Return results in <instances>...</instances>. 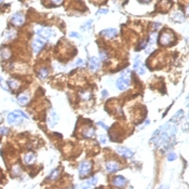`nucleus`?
<instances>
[{"label": "nucleus", "instance_id": "nucleus-37", "mask_svg": "<svg viewBox=\"0 0 189 189\" xmlns=\"http://www.w3.org/2000/svg\"><path fill=\"white\" fill-rule=\"evenodd\" d=\"M97 124H98V125H100V127H102L103 129H106V130H108V127H107V125H106V124L102 123V122H97Z\"/></svg>", "mask_w": 189, "mask_h": 189}, {"label": "nucleus", "instance_id": "nucleus-18", "mask_svg": "<svg viewBox=\"0 0 189 189\" xmlns=\"http://www.w3.org/2000/svg\"><path fill=\"white\" fill-rule=\"evenodd\" d=\"M35 154H32V152H28V154H26L24 157H23V161H24V163H26V164H30V163H32V162L35 161Z\"/></svg>", "mask_w": 189, "mask_h": 189}, {"label": "nucleus", "instance_id": "nucleus-25", "mask_svg": "<svg viewBox=\"0 0 189 189\" xmlns=\"http://www.w3.org/2000/svg\"><path fill=\"white\" fill-rule=\"evenodd\" d=\"M92 24H93V21L92 20H90L89 22H86V24L82 26V29L83 30H86V29H91V26H92Z\"/></svg>", "mask_w": 189, "mask_h": 189}, {"label": "nucleus", "instance_id": "nucleus-42", "mask_svg": "<svg viewBox=\"0 0 189 189\" xmlns=\"http://www.w3.org/2000/svg\"><path fill=\"white\" fill-rule=\"evenodd\" d=\"M2 1H3V0H0V2H2Z\"/></svg>", "mask_w": 189, "mask_h": 189}, {"label": "nucleus", "instance_id": "nucleus-22", "mask_svg": "<svg viewBox=\"0 0 189 189\" xmlns=\"http://www.w3.org/2000/svg\"><path fill=\"white\" fill-rule=\"evenodd\" d=\"M10 50H8V49H3V50H1V56L3 57V58H9L10 57Z\"/></svg>", "mask_w": 189, "mask_h": 189}, {"label": "nucleus", "instance_id": "nucleus-40", "mask_svg": "<svg viewBox=\"0 0 189 189\" xmlns=\"http://www.w3.org/2000/svg\"><path fill=\"white\" fill-rule=\"evenodd\" d=\"M140 1H142V2H146V3H147V2H150L151 0H140Z\"/></svg>", "mask_w": 189, "mask_h": 189}, {"label": "nucleus", "instance_id": "nucleus-36", "mask_svg": "<svg viewBox=\"0 0 189 189\" xmlns=\"http://www.w3.org/2000/svg\"><path fill=\"white\" fill-rule=\"evenodd\" d=\"M0 83L2 84V88L5 90V91H8V88L5 86V84H4V82H3V79H2V78H0Z\"/></svg>", "mask_w": 189, "mask_h": 189}, {"label": "nucleus", "instance_id": "nucleus-28", "mask_svg": "<svg viewBox=\"0 0 189 189\" xmlns=\"http://www.w3.org/2000/svg\"><path fill=\"white\" fill-rule=\"evenodd\" d=\"M108 9L107 8H100V10L97 11V14H107Z\"/></svg>", "mask_w": 189, "mask_h": 189}, {"label": "nucleus", "instance_id": "nucleus-33", "mask_svg": "<svg viewBox=\"0 0 189 189\" xmlns=\"http://www.w3.org/2000/svg\"><path fill=\"white\" fill-rule=\"evenodd\" d=\"M136 70H137L138 75H144V74H145V68H144L143 66H140Z\"/></svg>", "mask_w": 189, "mask_h": 189}, {"label": "nucleus", "instance_id": "nucleus-1", "mask_svg": "<svg viewBox=\"0 0 189 189\" xmlns=\"http://www.w3.org/2000/svg\"><path fill=\"white\" fill-rule=\"evenodd\" d=\"M176 37L174 32H172L171 29H163L161 32V34L159 35V38H158V42L159 44L163 46H172L173 43L175 42Z\"/></svg>", "mask_w": 189, "mask_h": 189}, {"label": "nucleus", "instance_id": "nucleus-9", "mask_svg": "<svg viewBox=\"0 0 189 189\" xmlns=\"http://www.w3.org/2000/svg\"><path fill=\"white\" fill-rule=\"evenodd\" d=\"M11 22H12V24L14 26H22L25 23V17L22 13H15L12 16Z\"/></svg>", "mask_w": 189, "mask_h": 189}, {"label": "nucleus", "instance_id": "nucleus-29", "mask_svg": "<svg viewBox=\"0 0 189 189\" xmlns=\"http://www.w3.org/2000/svg\"><path fill=\"white\" fill-rule=\"evenodd\" d=\"M9 133V129H7V128H0V134L1 135H7Z\"/></svg>", "mask_w": 189, "mask_h": 189}, {"label": "nucleus", "instance_id": "nucleus-4", "mask_svg": "<svg viewBox=\"0 0 189 189\" xmlns=\"http://www.w3.org/2000/svg\"><path fill=\"white\" fill-rule=\"evenodd\" d=\"M92 170V165H91V162L89 161H83L81 162L80 165H79V174L80 176H86L88 174H90Z\"/></svg>", "mask_w": 189, "mask_h": 189}, {"label": "nucleus", "instance_id": "nucleus-20", "mask_svg": "<svg viewBox=\"0 0 189 189\" xmlns=\"http://www.w3.org/2000/svg\"><path fill=\"white\" fill-rule=\"evenodd\" d=\"M8 84L11 89H13V90L19 89V86H20V82L17 80H15V79H10V80L8 81Z\"/></svg>", "mask_w": 189, "mask_h": 189}, {"label": "nucleus", "instance_id": "nucleus-39", "mask_svg": "<svg viewBox=\"0 0 189 189\" xmlns=\"http://www.w3.org/2000/svg\"><path fill=\"white\" fill-rule=\"evenodd\" d=\"M185 11H186V14H187V16H189V4L186 7V9H185Z\"/></svg>", "mask_w": 189, "mask_h": 189}, {"label": "nucleus", "instance_id": "nucleus-3", "mask_svg": "<svg viewBox=\"0 0 189 189\" xmlns=\"http://www.w3.org/2000/svg\"><path fill=\"white\" fill-rule=\"evenodd\" d=\"M130 82H131L130 78L127 76V74L123 73L121 74V77L117 80V88L119 90H121V91H124L130 86Z\"/></svg>", "mask_w": 189, "mask_h": 189}, {"label": "nucleus", "instance_id": "nucleus-17", "mask_svg": "<svg viewBox=\"0 0 189 189\" xmlns=\"http://www.w3.org/2000/svg\"><path fill=\"white\" fill-rule=\"evenodd\" d=\"M94 129L93 128H86V129L82 131V137L83 138H90L94 135Z\"/></svg>", "mask_w": 189, "mask_h": 189}, {"label": "nucleus", "instance_id": "nucleus-24", "mask_svg": "<svg viewBox=\"0 0 189 189\" xmlns=\"http://www.w3.org/2000/svg\"><path fill=\"white\" fill-rule=\"evenodd\" d=\"M166 159L169 160V161H174V160L177 159V156H176L175 152H170V154H167Z\"/></svg>", "mask_w": 189, "mask_h": 189}, {"label": "nucleus", "instance_id": "nucleus-35", "mask_svg": "<svg viewBox=\"0 0 189 189\" xmlns=\"http://www.w3.org/2000/svg\"><path fill=\"white\" fill-rule=\"evenodd\" d=\"M102 95H103V98H106L108 96V92L106 90H103L102 91Z\"/></svg>", "mask_w": 189, "mask_h": 189}, {"label": "nucleus", "instance_id": "nucleus-27", "mask_svg": "<svg viewBox=\"0 0 189 189\" xmlns=\"http://www.w3.org/2000/svg\"><path fill=\"white\" fill-rule=\"evenodd\" d=\"M151 28H152V30H154V32H157V30L159 29L160 27H161V24H160V23H154V24H151Z\"/></svg>", "mask_w": 189, "mask_h": 189}, {"label": "nucleus", "instance_id": "nucleus-23", "mask_svg": "<svg viewBox=\"0 0 189 189\" xmlns=\"http://www.w3.org/2000/svg\"><path fill=\"white\" fill-rule=\"evenodd\" d=\"M58 173H59V171L57 170V169H56V170L52 171V173L50 174V175H49V178H50V179H55V178H56L57 176L59 175Z\"/></svg>", "mask_w": 189, "mask_h": 189}, {"label": "nucleus", "instance_id": "nucleus-19", "mask_svg": "<svg viewBox=\"0 0 189 189\" xmlns=\"http://www.w3.org/2000/svg\"><path fill=\"white\" fill-rule=\"evenodd\" d=\"M48 75H49V70H48V68H46V67L41 68V69L38 71V77H39L40 79H46V77H48Z\"/></svg>", "mask_w": 189, "mask_h": 189}, {"label": "nucleus", "instance_id": "nucleus-34", "mask_svg": "<svg viewBox=\"0 0 189 189\" xmlns=\"http://www.w3.org/2000/svg\"><path fill=\"white\" fill-rule=\"evenodd\" d=\"M51 1H52V3H53V4H55V5H59V4H62L63 1H64V0H51Z\"/></svg>", "mask_w": 189, "mask_h": 189}, {"label": "nucleus", "instance_id": "nucleus-12", "mask_svg": "<svg viewBox=\"0 0 189 189\" xmlns=\"http://www.w3.org/2000/svg\"><path fill=\"white\" fill-rule=\"evenodd\" d=\"M112 185L116 187H124L127 185V179L121 175H118L113 178L112 181Z\"/></svg>", "mask_w": 189, "mask_h": 189}, {"label": "nucleus", "instance_id": "nucleus-6", "mask_svg": "<svg viewBox=\"0 0 189 189\" xmlns=\"http://www.w3.org/2000/svg\"><path fill=\"white\" fill-rule=\"evenodd\" d=\"M32 51H34V53H36V54L39 53L41 49L44 46V40H43V39H41V37L36 38L35 40L32 41Z\"/></svg>", "mask_w": 189, "mask_h": 189}, {"label": "nucleus", "instance_id": "nucleus-15", "mask_svg": "<svg viewBox=\"0 0 189 189\" xmlns=\"http://www.w3.org/2000/svg\"><path fill=\"white\" fill-rule=\"evenodd\" d=\"M97 181H98V178H97L96 176H93V177H91L90 179L84 182L86 184L81 185V187H82V188H90V187H92V186H95V185L97 184Z\"/></svg>", "mask_w": 189, "mask_h": 189}, {"label": "nucleus", "instance_id": "nucleus-13", "mask_svg": "<svg viewBox=\"0 0 189 189\" xmlns=\"http://www.w3.org/2000/svg\"><path fill=\"white\" fill-rule=\"evenodd\" d=\"M171 17H172L173 21L178 22V23H182V22L185 21V14L179 10L174 11V12L172 13V16H171Z\"/></svg>", "mask_w": 189, "mask_h": 189}, {"label": "nucleus", "instance_id": "nucleus-14", "mask_svg": "<svg viewBox=\"0 0 189 189\" xmlns=\"http://www.w3.org/2000/svg\"><path fill=\"white\" fill-rule=\"evenodd\" d=\"M119 169H120V165L116 161H108L106 163V170L108 172H117Z\"/></svg>", "mask_w": 189, "mask_h": 189}, {"label": "nucleus", "instance_id": "nucleus-7", "mask_svg": "<svg viewBox=\"0 0 189 189\" xmlns=\"http://www.w3.org/2000/svg\"><path fill=\"white\" fill-rule=\"evenodd\" d=\"M57 121H58V116H57V113L55 112L54 110H50L49 112V116H48V125L49 128H54L56 125Z\"/></svg>", "mask_w": 189, "mask_h": 189}, {"label": "nucleus", "instance_id": "nucleus-8", "mask_svg": "<svg viewBox=\"0 0 189 189\" xmlns=\"http://www.w3.org/2000/svg\"><path fill=\"white\" fill-rule=\"evenodd\" d=\"M100 67V59L96 56H92L89 61V68L92 71H96Z\"/></svg>", "mask_w": 189, "mask_h": 189}, {"label": "nucleus", "instance_id": "nucleus-16", "mask_svg": "<svg viewBox=\"0 0 189 189\" xmlns=\"http://www.w3.org/2000/svg\"><path fill=\"white\" fill-rule=\"evenodd\" d=\"M17 102L21 105H26L27 103L29 102V94L28 93H22L19 97H17Z\"/></svg>", "mask_w": 189, "mask_h": 189}, {"label": "nucleus", "instance_id": "nucleus-2", "mask_svg": "<svg viewBox=\"0 0 189 189\" xmlns=\"http://www.w3.org/2000/svg\"><path fill=\"white\" fill-rule=\"evenodd\" d=\"M23 118L28 119V117H27V115H25L22 110H14L8 115V117H7V121H8V123L13 124V123H15V122H21Z\"/></svg>", "mask_w": 189, "mask_h": 189}, {"label": "nucleus", "instance_id": "nucleus-41", "mask_svg": "<svg viewBox=\"0 0 189 189\" xmlns=\"http://www.w3.org/2000/svg\"><path fill=\"white\" fill-rule=\"evenodd\" d=\"M187 120H188V122H189V112L187 113Z\"/></svg>", "mask_w": 189, "mask_h": 189}, {"label": "nucleus", "instance_id": "nucleus-5", "mask_svg": "<svg viewBox=\"0 0 189 189\" xmlns=\"http://www.w3.org/2000/svg\"><path fill=\"white\" fill-rule=\"evenodd\" d=\"M37 35L41 38H44V39H49V38H51L52 36H54V32L51 29V28H48V27H43V28H40V29H38L37 32Z\"/></svg>", "mask_w": 189, "mask_h": 189}, {"label": "nucleus", "instance_id": "nucleus-21", "mask_svg": "<svg viewBox=\"0 0 189 189\" xmlns=\"http://www.w3.org/2000/svg\"><path fill=\"white\" fill-rule=\"evenodd\" d=\"M184 116V111L183 110H178L177 112L174 115V117H173L172 119H171V122H177L181 120V118H183Z\"/></svg>", "mask_w": 189, "mask_h": 189}, {"label": "nucleus", "instance_id": "nucleus-31", "mask_svg": "<svg viewBox=\"0 0 189 189\" xmlns=\"http://www.w3.org/2000/svg\"><path fill=\"white\" fill-rule=\"evenodd\" d=\"M81 95H82V98H83V100H90V93L89 92H84V93H81Z\"/></svg>", "mask_w": 189, "mask_h": 189}, {"label": "nucleus", "instance_id": "nucleus-10", "mask_svg": "<svg viewBox=\"0 0 189 189\" xmlns=\"http://www.w3.org/2000/svg\"><path fill=\"white\" fill-rule=\"evenodd\" d=\"M118 34V30L116 28H106V29L100 32V36L107 38V39H111V38L116 37Z\"/></svg>", "mask_w": 189, "mask_h": 189}, {"label": "nucleus", "instance_id": "nucleus-11", "mask_svg": "<svg viewBox=\"0 0 189 189\" xmlns=\"http://www.w3.org/2000/svg\"><path fill=\"white\" fill-rule=\"evenodd\" d=\"M116 150L120 156L125 157V158H131V157H133V154H134V152H133L131 149L127 148V147H117Z\"/></svg>", "mask_w": 189, "mask_h": 189}, {"label": "nucleus", "instance_id": "nucleus-38", "mask_svg": "<svg viewBox=\"0 0 189 189\" xmlns=\"http://www.w3.org/2000/svg\"><path fill=\"white\" fill-rule=\"evenodd\" d=\"M84 63H83V61L81 58H79V59H77V63H76V65H80V66H82Z\"/></svg>", "mask_w": 189, "mask_h": 189}, {"label": "nucleus", "instance_id": "nucleus-32", "mask_svg": "<svg viewBox=\"0 0 189 189\" xmlns=\"http://www.w3.org/2000/svg\"><path fill=\"white\" fill-rule=\"evenodd\" d=\"M69 36H71V37H75V38H78V39H82V37L79 35L78 32H71L69 34Z\"/></svg>", "mask_w": 189, "mask_h": 189}, {"label": "nucleus", "instance_id": "nucleus-43", "mask_svg": "<svg viewBox=\"0 0 189 189\" xmlns=\"http://www.w3.org/2000/svg\"><path fill=\"white\" fill-rule=\"evenodd\" d=\"M187 98H188V100H189V95H188V97H187Z\"/></svg>", "mask_w": 189, "mask_h": 189}, {"label": "nucleus", "instance_id": "nucleus-30", "mask_svg": "<svg viewBox=\"0 0 189 189\" xmlns=\"http://www.w3.org/2000/svg\"><path fill=\"white\" fill-rule=\"evenodd\" d=\"M98 140H100V144H106V142H107V138H106V136H104V135H100V136H98Z\"/></svg>", "mask_w": 189, "mask_h": 189}, {"label": "nucleus", "instance_id": "nucleus-26", "mask_svg": "<svg viewBox=\"0 0 189 189\" xmlns=\"http://www.w3.org/2000/svg\"><path fill=\"white\" fill-rule=\"evenodd\" d=\"M100 56L102 61H106L108 58V54L106 51H100Z\"/></svg>", "mask_w": 189, "mask_h": 189}]
</instances>
